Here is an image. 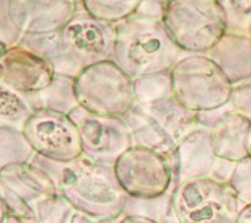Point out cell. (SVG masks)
<instances>
[{"mask_svg":"<svg viewBox=\"0 0 251 223\" xmlns=\"http://www.w3.org/2000/svg\"><path fill=\"white\" fill-rule=\"evenodd\" d=\"M231 102L235 111L243 113L251 119V82L235 87Z\"/></svg>","mask_w":251,"mask_h":223,"instance_id":"44dd1931","label":"cell"},{"mask_svg":"<svg viewBox=\"0 0 251 223\" xmlns=\"http://www.w3.org/2000/svg\"><path fill=\"white\" fill-rule=\"evenodd\" d=\"M1 84L22 94H38L54 83L53 64L39 53L19 43L1 46Z\"/></svg>","mask_w":251,"mask_h":223,"instance_id":"7c38bea8","label":"cell"},{"mask_svg":"<svg viewBox=\"0 0 251 223\" xmlns=\"http://www.w3.org/2000/svg\"><path fill=\"white\" fill-rule=\"evenodd\" d=\"M6 5L23 38L46 37L68 23L78 1H6Z\"/></svg>","mask_w":251,"mask_h":223,"instance_id":"4fadbf2b","label":"cell"},{"mask_svg":"<svg viewBox=\"0 0 251 223\" xmlns=\"http://www.w3.org/2000/svg\"><path fill=\"white\" fill-rule=\"evenodd\" d=\"M83 8L96 19L118 24L133 17L141 5L138 0H84Z\"/></svg>","mask_w":251,"mask_h":223,"instance_id":"e0dca14e","label":"cell"},{"mask_svg":"<svg viewBox=\"0 0 251 223\" xmlns=\"http://www.w3.org/2000/svg\"><path fill=\"white\" fill-rule=\"evenodd\" d=\"M163 223H177V222H176V220H175V218L171 216V217L167 218V220H166Z\"/></svg>","mask_w":251,"mask_h":223,"instance_id":"484cf974","label":"cell"},{"mask_svg":"<svg viewBox=\"0 0 251 223\" xmlns=\"http://www.w3.org/2000/svg\"><path fill=\"white\" fill-rule=\"evenodd\" d=\"M169 80L172 98L195 114L216 111L234 95V83L210 55L181 58L170 70Z\"/></svg>","mask_w":251,"mask_h":223,"instance_id":"5b68a950","label":"cell"},{"mask_svg":"<svg viewBox=\"0 0 251 223\" xmlns=\"http://www.w3.org/2000/svg\"><path fill=\"white\" fill-rule=\"evenodd\" d=\"M20 43L47 58L57 75L75 79L83 69L113 59L116 25L92 17L78 1L75 14L60 30L46 37H24Z\"/></svg>","mask_w":251,"mask_h":223,"instance_id":"6da1fadb","label":"cell"},{"mask_svg":"<svg viewBox=\"0 0 251 223\" xmlns=\"http://www.w3.org/2000/svg\"><path fill=\"white\" fill-rule=\"evenodd\" d=\"M181 53L160 18L134 14L116 24L113 60L132 79L167 75Z\"/></svg>","mask_w":251,"mask_h":223,"instance_id":"7a4b0ae2","label":"cell"},{"mask_svg":"<svg viewBox=\"0 0 251 223\" xmlns=\"http://www.w3.org/2000/svg\"><path fill=\"white\" fill-rule=\"evenodd\" d=\"M127 115L137 146L160 152L167 158L177 153L181 142L194 133L197 122L196 114L182 108L171 94L136 104Z\"/></svg>","mask_w":251,"mask_h":223,"instance_id":"52a82bcc","label":"cell"},{"mask_svg":"<svg viewBox=\"0 0 251 223\" xmlns=\"http://www.w3.org/2000/svg\"><path fill=\"white\" fill-rule=\"evenodd\" d=\"M22 133L34 153L54 163L68 164L84 156L77 122L66 112L34 108Z\"/></svg>","mask_w":251,"mask_h":223,"instance_id":"9c48e42d","label":"cell"},{"mask_svg":"<svg viewBox=\"0 0 251 223\" xmlns=\"http://www.w3.org/2000/svg\"><path fill=\"white\" fill-rule=\"evenodd\" d=\"M54 180L60 195L79 213L98 220L118 221L123 217L129 196L121 187L113 166L83 156L64 164Z\"/></svg>","mask_w":251,"mask_h":223,"instance_id":"3957f363","label":"cell"},{"mask_svg":"<svg viewBox=\"0 0 251 223\" xmlns=\"http://www.w3.org/2000/svg\"><path fill=\"white\" fill-rule=\"evenodd\" d=\"M118 221L98 220V218L89 217V216H86V215H83V213L77 212L75 216V218H73V221H72V223H118Z\"/></svg>","mask_w":251,"mask_h":223,"instance_id":"7402d4cb","label":"cell"},{"mask_svg":"<svg viewBox=\"0 0 251 223\" xmlns=\"http://www.w3.org/2000/svg\"><path fill=\"white\" fill-rule=\"evenodd\" d=\"M241 207L230 183L212 176L183 179L171 192L177 223H235Z\"/></svg>","mask_w":251,"mask_h":223,"instance_id":"ba28073f","label":"cell"},{"mask_svg":"<svg viewBox=\"0 0 251 223\" xmlns=\"http://www.w3.org/2000/svg\"><path fill=\"white\" fill-rule=\"evenodd\" d=\"M18 94L19 93L1 84L0 120H1V127L22 131L34 109Z\"/></svg>","mask_w":251,"mask_h":223,"instance_id":"ac0fdd59","label":"cell"},{"mask_svg":"<svg viewBox=\"0 0 251 223\" xmlns=\"http://www.w3.org/2000/svg\"><path fill=\"white\" fill-rule=\"evenodd\" d=\"M78 107L104 117H125L136 107V82L113 59L93 64L73 79Z\"/></svg>","mask_w":251,"mask_h":223,"instance_id":"8992f818","label":"cell"},{"mask_svg":"<svg viewBox=\"0 0 251 223\" xmlns=\"http://www.w3.org/2000/svg\"><path fill=\"white\" fill-rule=\"evenodd\" d=\"M72 118L79 128L84 156L94 162L113 166L133 146L131 128L122 118L94 115L84 111L79 118Z\"/></svg>","mask_w":251,"mask_h":223,"instance_id":"8fae6325","label":"cell"},{"mask_svg":"<svg viewBox=\"0 0 251 223\" xmlns=\"http://www.w3.org/2000/svg\"><path fill=\"white\" fill-rule=\"evenodd\" d=\"M215 157L239 163L251 156V119L237 111L225 112L208 132Z\"/></svg>","mask_w":251,"mask_h":223,"instance_id":"5bb4252c","label":"cell"},{"mask_svg":"<svg viewBox=\"0 0 251 223\" xmlns=\"http://www.w3.org/2000/svg\"><path fill=\"white\" fill-rule=\"evenodd\" d=\"M1 223H24L23 221H20L19 218H17L15 216L10 215L5 208L1 207Z\"/></svg>","mask_w":251,"mask_h":223,"instance_id":"d4e9b609","label":"cell"},{"mask_svg":"<svg viewBox=\"0 0 251 223\" xmlns=\"http://www.w3.org/2000/svg\"><path fill=\"white\" fill-rule=\"evenodd\" d=\"M163 25L182 52L211 53L227 34L228 18L219 0L163 1Z\"/></svg>","mask_w":251,"mask_h":223,"instance_id":"277c9868","label":"cell"},{"mask_svg":"<svg viewBox=\"0 0 251 223\" xmlns=\"http://www.w3.org/2000/svg\"><path fill=\"white\" fill-rule=\"evenodd\" d=\"M210 57L234 84L251 79V37L248 34L227 32Z\"/></svg>","mask_w":251,"mask_h":223,"instance_id":"2e32d148","label":"cell"},{"mask_svg":"<svg viewBox=\"0 0 251 223\" xmlns=\"http://www.w3.org/2000/svg\"><path fill=\"white\" fill-rule=\"evenodd\" d=\"M235 223H251V204L241 207Z\"/></svg>","mask_w":251,"mask_h":223,"instance_id":"cb8c5ba5","label":"cell"},{"mask_svg":"<svg viewBox=\"0 0 251 223\" xmlns=\"http://www.w3.org/2000/svg\"><path fill=\"white\" fill-rule=\"evenodd\" d=\"M121 187L131 198L157 200L169 195L174 173L169 158L151 148L132 146L113 164Z\"/></svg>","mask_w":251,"mask_h":223,"instance_id":"30bf717a","label":"cell"},{"mask_svg":"<svg viewBox=\"0 0 251 223\" xmlns=\"http://www.w3.org/2000/svg\"><path fill=\"white\" fill-rule=\"evenodd\" d=\"M0 188L10 191L34 208L40 201L59 195L54 178L30 162L1 167Z\"/></svg>","mask_w":251,"mask_h":223,"instance_id":"9a60e30c","label":"cell"},{"mask_svg":"<svg viewBox=\"0 0 251 223\" xmlns=\"http://www.w3.org/2000/svg\"><path fill=\"white\" fill-rule=\"evenodd\" d=\"M38 223H72L77 211L62 195L40 201L35 206Z\"/></svg>","mask_w":251,"mask_h":223,"instance_id":"d6986e66","label":"cell"},{"mask_svg":"<svg viewBox=\"0 0 251 223\" xmlns=\"http://www.w3.org/2000/svg\"><path fill=\"white\" fill-rule=\"evenodd\" d=\"M118 223H161L145 216H123Z\"/></svg>","mask_w":251,"mask_h":223,"instance_id":"603a6c76","label":"cell"},{"mask_svg":"<svg viewBox=\"0 0 251 223\" xmlns=\"http://www.w3.org/2000/svg\"><path fill=\"white\" fill-rule=\"evenodd\" d=\"M228 183L243 206L251 204V156L234 164Z\"/></svg>","mask_w":251,"mask_h":223,"instance_id":"ffe728a7","label":"cell"}]
</instances>
